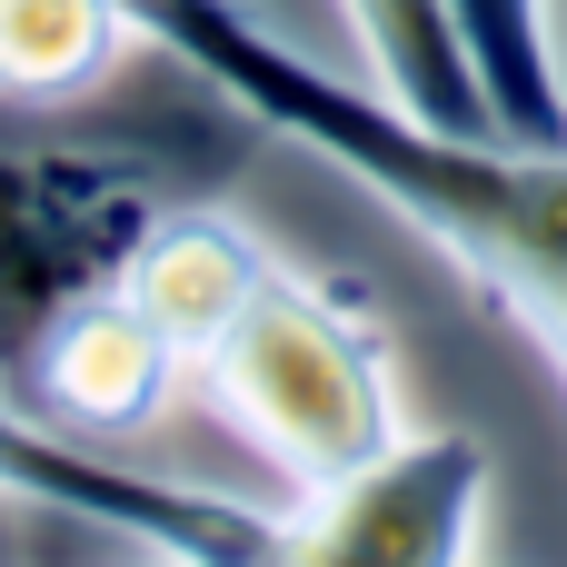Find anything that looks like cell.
Listing matches in <instances>:
<instances>
[{
  "label": "cell",
  "mask_w": 567,
  "mask_h": 567,
  "mask_svg": "<svg viewBox=\"0 0 567 567\" xmlns=\"http://www.w3.org/2000/svg\"><path fill=\"white\" fill-rule=\"evenodd\" d=\"M130 50L120 0H0V100H80Z\"/></svg>",
  "instance_id": "30bf717a"
},
{
  "label": "cell",
  "mask_w": 567,
  "mask_h": 567,
  "mask_svg": "<svg viewBox=\"0 0 567 567\" xmlns=\"http://www.w3.org/2000/svg\"><path fill=\"white\" fill-rule=\"evenodd\" d=\"M488 478H498L488 439L399 429L349 478L299 488L279 528H289V558H309V567H458V558H478Z\"/></svg>",
  "instance_id": "5b68a950"
},
{
  "label": "cell",
  "mask_w": 567,
  "mask_h": 567,
  "mask_svg": "<svg viewBox=\"0 0 567 567\" xmlns=\"http://www.w3.org/2000/svg\"><path fill=\"white\" fill-rule=\"evenodd\" d=\"M359 50H369V80L389 100H409L419 120L439 130H488V100H478V70H468V40L449 20V0H339Z\"/></svg>",
  "instance_id": "9c48e42d"
},
{
  "label": "cell",
  "mask_w": 567,
  "mask_h": 567,
  "mask_svg": "<svg viewBox=\"0 0 567 567\" xmlns=\"http://www.w3.org/2000/svg\"><path fill=\"white\" fill-rule=\"evenodd\" d=\"M120 10H130V40L209 80L249 130L309 150L319 169L359 179L389 219H409L567 379V150H528L498 130H439L379 80L319 70L249 0H120Z\"/></svg>",
  "instance_id": "6da1fadb"
},
{
  "label": "cell",
  "mask_w": 567,
  "mask_h": 567,
  "mask_svg": "<svg viewBox=\"0 0 567 567\" xmlns=\"http://www.w3.org/2000/svg\"><path fill=\"white\" fill-rule=\"evenodd\" d=\"M189 379L289 478V498L349 478L399 439V369H389L379 309L349 279H319L299 259H269V279L239 299V319L199 349Z\"/></svg>",
  "instance_id": "7a4b0ae2"
},
{
  "label": "cell",
  "mask_w": 567,
  "mask_h": 567,
  "mask_svg": "<svg viewBox=\"0 0 567 567\" xmlns=\"http://www.w3.org/2000/svg\"><path fill=\"white\" fill-rule=\"evenodd\" d=\"M449 20L468 40L488 130L498 140H528V150H567V70H558L548 0H449Z\"/></svg>",
  "instance_id": "ba28073f"
},
{
  "label": "cell",
  "mask_w": 567,
  "mask_h": 567,
  "mask_svg": "<svg viewBox=\"0 0 567 567\" xmlns=\"http://www.w3.org/2000/svg\"><path fill=\"white\" fill-rule=\"evenodd\" d=\"M159 169L130 150H20L0 140V389L20 399L40 339L110 299L159 219Z\"/></svg>",
  "instance_id": "3957f363"
},
{
  "label": "cell",
  "mask_w": 567,
  "mask_h": 567,
  "mask_svg": "<svg viewBox=\"0 0 567 567\" xmlns=\"http://www.w3.org/2000/svg\"><path fill=\"white\" fill-rule=\"evenodd\" d=\"M269 259H279V249H269L259 229L219 219V209H159L120 289H130V299L159 319V339L199 369V349L239 319V299L269 279Z\"/></svg>",
  "instance_id": "52a82bcc"
},
{
  "label": "cell",
  "mask_w": 567,
  "mask_h": 567,
  "mask_svg": "<svg viewBox=\"0 0 567 567\" xmlns=\"http://www.w3.org/2000/svg\"><path fill=\"white\" fill-rule=\"evenodd\" d=\"M179 389H189V359L159 339V319H150L130 289L70 309V319L40 339L30 379H20V399H30L40 419L80 429V439H130V429H150Z\"/></svg>",
  "instance_id": "8992f818"
},
{
  "label": "cell",
  "mask_w": 567,
  "mask_h": 567,
  "mask_svg": "<svg viewBox=\"0 0 567 567\" xmlns=\"http://www.w3.org/2000/svg\"><path fill=\"white\" fill-rule=\"evenodd\" d=\"M0 498L10 508H50L70 528H100L140 558H179V567H269L289 558V528L229 488L199 478H159L130 468L110 439H80L60 419H40L30 399L0 389Z\"/></svg>",
  "instance_id": "277c9868"
}]
</instances>
